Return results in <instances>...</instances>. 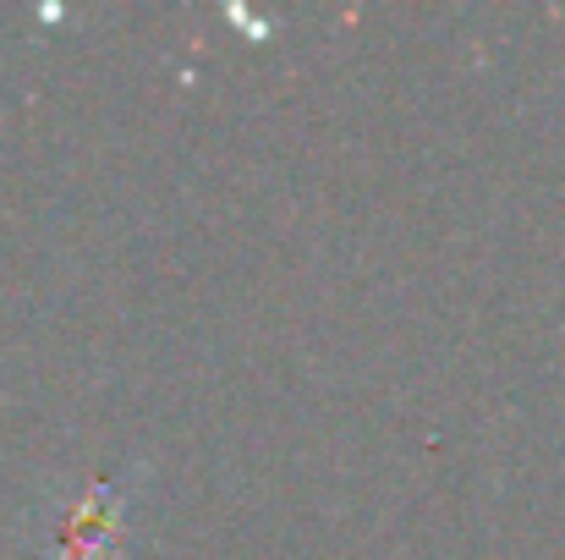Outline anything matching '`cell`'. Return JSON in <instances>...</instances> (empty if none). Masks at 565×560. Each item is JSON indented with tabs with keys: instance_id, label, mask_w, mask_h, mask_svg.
I'll return each instance as SVG.
<instances>
[{
	"instance_id": "6da1fadb",
	"label": "cell",
	"mask_w": 565,
	"mask_h": 560,
	"mask_svg": "<svg viewBox=\"0 0 565 560\" xmlns=\"http://www.w3.org/2000/svg\"><path fill=\"white\" fill-rule=\"evenodd\" d=\"M116 528H121V495L110 484L88 489L61 528V560H105V550L116 545Z\"/></svg>"
}]
</instances>
